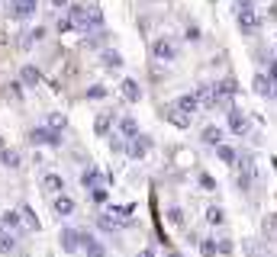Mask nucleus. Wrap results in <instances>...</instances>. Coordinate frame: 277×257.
<instances>
[{
	"mask_svg": "<svg viewBox=\"0 0 277 257\" xmlns=\"http://www.w3.org/2000/svg\"><path fill=\"white\" fill-rule=\"evenodd\" d=\"M68 16L75 19V29H81V32H100L103 29V10L97 7V4H71V10H68Z\"/></svg>",
	"mask_w": 277,
	"mask_h": 257,
	"instance_id": "obj_1",
	"label": "nucleus"
},
{
	"mask_svg": "<svg viewBox=\"0 0 277 257\" xmlns=\"http://www.w3.org/2000/svg\"><path fill=\"white\" fill-rule=\"evenodd\" d=\"M235 167H238V187H242V190H251V187H255V180H258V164H255V154H242Z\"/></svg>",
	"mask_w": 277,
	"mask_h": 257,
	"instance_id": "obj_2",
	"label": "nucleus"
},
{
	"mask_svg": "<svg viewBox=\"0 0 277 257\" xmlns=\"http://www.w3.org/2000/svg\"><path fill=\"white\" fill-rule=\"evenodd\" d=\"M149 151H152V139L142 132L139 139H132L129 145H126V154L132 157V161H142V157H149Z\"/></svg>",
	"mask_w": 277,
	"mask_h": 257,
	"instance_id": "obj_3",
	"label": "nucleus"
},
{
	"mask_svg": "<svg viewBox=\"0 0 277 257\" xmlns=\"http://www.w3.org/2000/svg\"><path fill=\"white\" fill-rule=\"evenodd\" d=\"M164 119L171 122V126H177V129H190V122H194V116L184 113L177 103H168V106H164Z\"/></svg>",
	"mask_w": 277,
	"mask_h": 257,
	"instance_id": "obj_4",
	"label": "nucleus"
},
{
	"mask_svg": "<svg viewBox=\"0 0 277 257\" xmlns=\"http://www.w3.org/2000/svg\"><path fill=\"white\" fill-rule=\"evenodd\" d=\"M29 142L32 145H62V132H55L49 126H39V129L29 132Z\"/></svg>",
	"mask_w": 277,
	"mask_h": 257,
	"instance_id": "obj_5",
	"label": "nucleus"
},
{
	"mask_svg": "<svg viewBox=\"0 0 277 257\" xmlns=\"http://www.w3.org/2000/svg\"><path fill=\"white\" fill-rule=\"evenodd\" d=\"M58 241H62V251L75 254L78 248H84V231H78V228H62V235H58Z\"/></svg>",
	"mask_w": 277,
	"mask_h": 257,
	"instance_id": "obj_6",
	"label": "nucleus"
},
{
	"mask_svg": "<svg viewBox=\"0 0 277 257\" xmlns=\"http://www.w3.org/2000/svg\"><path fill=\"white\" fill-rule=\"evenodd\" d=\"M152 55H155V61H174V58H177V45H174V39H155Z\"/></svg>",
	"mask_w": 277,
	"mask_h": 257,
	"instance_id": "obj_7",
	"label": "nucleus"
},
{
	"mask_svg": "<svg viewBox=\"0 0 277 257\" xmlns=\"http://www.w3.org/2000/svg\"><path fill=\"white\" fill-rule=\"evenodd\" d=\"M229 132H232V135H248V116L238 106L229 109Z\"/></svg>",
	"mask_w": 277,
	"mask_h": 257,
	"instance_id": "obj_8",
	"label": "nucleus"
},
{
	"mask_svg": "<svg viewBox=\"0 0 277 257\" xmlns=\"http://www.w3.org/2000/svg\"><path fill=\"white\" fill-rule=\"evenodd\" d=\"M103 183H106V177H103V170L100 167H87V170H84V174H81V187L84 190H100L103 187Z\"/></svg>",
	"mask_w": 277,
	"mask_h": 257,
	"instance_id": "obj_9",
	"label": "nucleus"
},
{
	"mask_svg": "<svg viewBox=\"0 0 277 257\" xmlns=\"http://www.w3.org/2000/svg\"><path fill=\"white\" fill-rule=\"evenodd\" d=\"M235 19H238V29H242L245 35H255V32H258V26H261V16L255 13V10H245V13H235Z\"/></svg>",
	"mask_w": 277,
	"mask_h": 257,
	"instance_id": "obj_10",
	"label": "nucleus"
},
{
	"mask_svg": "<svg viewBox=\"0 0 277 257\" xmlns=\"http://www.w3.org/2000/svg\"><path fill=\"white\" fill-rule=\"evenodd\" d=\"M16 244H20V238H16V231H10L7 225H4V219H0V254H13L16 251Z\"/></svg>",
	"mask_w": 277,
	"mask_h": 257,
	"instance_id": "obj_11",
	"label": "nucleus"
},
{
	"mask_svg": "<svg viewBox=\"0 0 277 257\" xmlns=\"http://www.w3.org/2000/svg\"><path fill=\"white\" fill-rule=\"evenodd\" d=\"M52 209H55L58 219H68V215H75L78 206H75V200H71L68 193H62V196H55V200H52Z\"/></svg>",
	"mask_w": 277,
	"mask_h": 257,
	"instance_id": "obj_12",
	"label": "nucleus"
},
{
	"mask_svg": "<svg viewBox=\"0 0 277 257\" xmlns=\"http://www.w3.org/2000/svg\"><path fill=\"white\" fill-rule=\"evenodd\" d=\"M119 135L126 139V145H129L132 139H139V135H142V132H139V122L132 119V116H123V119H119Z\"/></svg>",
	"mask_w": 277,
	"mask_h": 257,
	"instance_id": "obj_13",
	"label": "nucleus"
},
{
	"mask_svg": "<svg viewBox=\"0 0 277 257\" xmlns=\"http://www.w3.org/2000/svg\"><path fill=\"white\" fill-rule=\"evenodd\" d=\"M194 93L200 96V106L203 109H216V87H213V84H200Z\"/></svg>",
	"mask_w": 277,
	"mask_h": 257,
	"instance_id": "obj_14",
	"label": "nucleus"
},
{
	"mask_svg": "<svg viewBox=\"0 0 277 257\" xmlns=\"http://www.w3.org/2000/svg\"><path fill=\"white\" fill-rule=\"evenodd\" d=\"M174 103H177L180 109H184V113H190V116H197V109H203V106H200V96H197V93H180Z\"/></svg>",
	"mask_w": 277,
	"mask_h": 257,
	"instance_id": "obj_15",
	"label": "nucleus"
},
{
	"mask_svg": "<svg viewBox=\"0 0 277 257\" xmlns=\"http://www.w3.org/2000/svg\"><path fill=\"white\" fill-rule=\"evenodd\" d=\"M200 139H203V145H213V148H219L223 139H226V132H223L219 126H207V129L200 132Z\"/></svg>",
	"mask_w": 277,
	"mask_h": 257,
	"instance_id": "obj_16",
	"label": "nucleus"
},
{
	"mask_svg": "<svg viewBox=\"0 0 277 257\" xmlns=\"http://www.w3.org/2000/svg\"><path fill=\"white\" fill-rule=\"evenodd\" d=\"M42 190H45V193H55V196H62V193H65V180L58 177V174H45V177H42Z\"/></svg>",
	"mask_w": 277,
	"mask_h": 257,
	"instance_id": "obj_17",
	"label": "nucleus"
},
{
	"mask_svg": "<svg viewBox=\"0 0 277 257\" xmlns=\"http://www.w3.org/2000/svg\"><path fill=\"white\" fill-rule=\"evenodd\" d=\"M84 254H87V257H106V248H103V244L94 238V235L84 231Z\"/></svg>",
	"mask_w": 277,
	"mask_h": 257,
	"instance_id": "obj_18",
	"label": "nucleus"
},
{
	"mask_svg": "<svg viewBox=\"0 0 277 257\" xmlns=\"http://www.w3.org/2000/svg\"><path fill=\"white\" fill-rule=\"evenodd\" d=\"M255 93L258 96H277V87L271 84L268 74H255Z\"/></svg>",
	"mask_w": 277,
	"mask_h": 257,
	"instance_id": "obj_19",
	"label": "nucleus"
},
{
	"mask_svg": "<svg viewBox=\"0 0 277 257\" xmlns=\"http://www.w3.org/2000/svg\"><path fill=\"white\" fill-rule=\"evenodd\" d=\"M123 96H126L129 103H139V100H142V87H139V81L126 77V81H123Z\"/></svg>",
	"mask_w": 277,
	"mask_h": 257,
	"instance_id": "obj_20",
	"label": "nucleus"
},
{
	"mask_svg": "<svg viewBox=\"0 0 277 257\" xmlns=\"http://www.w3.org/2000/svg\"><path fill=\"white\" fill-rule=\"evenodd\" d=\"M0 219H4V225H7L10 231H26V225H23V215H20V209H16V212L10 209V212H4Z\"/></svg>",
	"mask_w": 277,
	"mask_h": 257,
	"instance_id": "obj_21",
	"label": "nucleus"
},
{
	"mask_svg": "<svg viewBox=\"0 0 277 257\" xmlns=\"http://www.w3.org/2000/svg\"><path fill=\"white\" fill-rule=\"evenodd\" d=\"M97 225H100L103 231H119L126 222H123V219H116V215H110V212H103V215L97 219Z\"/></svg>",
	"mask_w": 277,
	"mask_h": 257,
	"instance_id": "obj_22",
	"label": "nucleus"
},
{
	"mask_svg": "<svg viewBox=\"0 0 277 257\" xmlns=\"http://www.w3.org/2000/svg\"><path fill=\"white\" fill-rule=\"evenodd\" d=\"M20 81L26 84V87H35V84L42 81V74H39V68H32V65H26V68L20 71Z\"/></svg>",
	"mask_w": 277,
	"mask_h": 257,
	"instance_id": "obj_23",
	"label": "nucleus"
},
{
	"mask_svg": "<svg viewBox=\"0 0 277 257\" xmlns=\"http://www.w3.org/2000/svg\"><path fill=\"white\" fill-rule=\"evenodd\" d=\"M20 215H23V225H26V231H39V219H35V212L29 209V206H20Z\"/></svg>",
	"mask_w": 277,
	"mask_h": 257,
	"instance_id": "obj_24",
	"label": "nucleus"
},
{
	"mask_svg": "<svg viewBox=\"0 0 277 257\" xmlns=\"http://www.w3.org/2000/svg\"><path fill=\"white\" fill-rule=\"evenodd\" d=\"M216 154H219L223 164H238V157H242L235 148H229V145H219V148H216Z\"/></svg>",
	"mask_w": 277,
	"mask_h": 257,
	"instance_id": "obj_25",
	"label": "nucleus"
},
{
	"mask_svg": "<svg viewBox=\"0 0 277 257\" xmlns=\"http://www.w3.org/2000/svg\"><path fill=\"white\" fill-rule=\"evenodd\" d=\"M103 68H123V58H119V52H113V48H103Z\"/></svg>",
	"mask_w": 277,
	"mask_h": 257,
	"instance_id": "obj_26",
	"label": "nucleus"
},
{
	"mask_svg": "<svg viewBox=\"0 0 277 257\" xmlns=\"http://www.w3.org/2000/svg\"><path fill=\"white\" fill-rule=\"evenodd\" d=\"M0 164H4V167H20V151L4 148V151H0Z\"/></svg>",
	"mask_w": 277,
	"mask_h": 257,
	"instance_id": "obj_27",
	"label": "nucleus"
},
{
	"mask_svg": "<svg viewBox=\"0 0 277 257\" xmlns=\"http://www.w3.org/2000/svg\"><path fill=\"white\" fill-rule=\"evenodd\" d=\"M207 222L210 225H223L226 222V212L219 209V206H210V209H207Z\"/></svg>",
	"mask_w": 277,
	"mask_h": 257,
	"instance_id": "obj_28",
	"label": "nucleus"
},
{
	"mask_svg": "<svg viewBox=\"0 0 277 257\" xmlns=\"http://www.w3.org/2000/svg\"><path fill=\"white\" fill-rule=\"evenodd\" d=\"M65 126H68V119H65L62 113H52V116H49V129H55V132H62Z\"/></svg>",
	"mask_w": 277,
	"mask_h": 257,
	"instance_id": "obj_29",
	"label": "nucleus"
},
{
	"mask_svg": "<svg viewBox=\"0 0 277 257\" xmlns=\"http://www.w3.org/2000/svg\"><path fill=\"white\" fill-rule=\"evenodd\" d=\"M216 254L229 257V254H232V241H229V238H216Z\"/></svg>",
	"mask_w": 277,
	"mask_h": 257,
	"instance_id": "obj_30",
	"label": "nucleus"
},
{
	"mask_svg": "<svg viewBox=\"0 0 277 257\" xmlns=\"http://www.w3.org/2000/svg\"><path fill=\"white\" fill-rule=\"evenodd\" d=\"M200 251H203V257H216V238L200 241Z\"/></svg>",
	"mask_w": 277,
	"mask_h": 257,
	"instance_id": "obj_31",
	"label": "nucleus"
},
{
	"mask_svg": "<svg viewBox=\"0 0 277 257\" xmlns=\"http://www.w3.org/2000/svg\"><path fill=\"white\" fill-rule=\"evenodd\" d=\"M110 119H113L110 113H100V116H97V132H100V135H106V129H110Z\"/></svg>",
	"mask_w": 277,
	"mask_h": 257,
	"instance_id": "obj_32",
	"label": "nucleus"
},
{
	"mask_svg": "<svg viewBox=\"0 0 277 257\" xmlns=\"http://www.w3.org/2000/svg\"><path fill=\"white\" fill-rule=\"evenodd\" d=\"M55 29H58V32H71V29H75V19H71V16H62Z\"/></svg>",
	"mask_w": 277,
	"mask_h": 257,
	"instance_id": "obj_33",
	"label": "nucleus"
},
{
	"mask_svg": "<svg viewBox=\"0 0 277 257\" xmlns=\"http://www.w3.org/2000/svg\"><path fill=\"white\" fill-rule=\"evenodd\" d=\"M245 10H255V0H235V13H245Z\"/></svg>",
	"mask_w": 277,
	"mask_h": 257,
	"instance_id": "obj_34",
	"label": "nucleus"
},
{
	"mask_svg": "<svg viewBox=\"0 0 277 257\" xmlns=\"http://www.w3.org/2000/svg\"><path fill=\"white\" fill-rule=\"evenodd\" d=\"M200 187H203V190H216V180H213L210 174H200Z\"/></svg>",
	"mask_w": 277,
	"mask_h": 257,
	"instance_id": "obj_35",
	"label": "nucleus"
},
{
	"mask_svg": "<svg viewBox=\"0 0 277 257\" xmlns=\"http://www.w3.org/2000/svg\"><path fill=\"white\" fill-rule=\"evenodd\" d=\"M103 93H106V90L100 87V84H94V87L87 90V96H90V100H100V96H103Z\"/></svg>",
	"mask_w": 277,
	"mask_h": 257,
	"instance_id": "obj_36",
	"label": "nucleus"
},
{
	"mask_svg": "<svg viewBox=\"0 0 277 257\" xmlns=\"http://www.w3.org/2000/svg\"><path fill=\"white\" fill-rule=\"evenodd\" d=\"M90 200H94V203H106V190H103V187H100V190H94V193H90Z\"/></svg>",
	"mask_w": 277,
	"mask_h": 257,
	"instance_id": "obj_37",
	"label": "nucleus"
},
{
	"mask_svg": "<svg viewBox=\"0 0 277 257\" xmlns=\"http://www.w3.org/2000/svg\"><path fill=\"white\" fill-rule=\"evenodd\" d=\"M268 77H271V84L277 87V61H271V65H268Z\"/></svg>",
	"mask_w": 277,
	"mask_h": 257,
	"instance_id": "obj_38",
	"label": "nucleus"
},
{
	"mask_svg": "<svg viewBox=\"0 0 277 257\" xmlns=\"http://www.w3.org/2000/svg\"><path fill=\"white\" fill-rule=\"evenodd\" d=\"M168 215H171V222H177V225H180V222H184V215H180V209H177V206H174V209H171V212H168Z\"/></svg>",
	"mask_w": 277,
	"mask_h": 257,
	"instance_id": "obj_39",
	"label": "nucleus"
},
{
	"mask_svg": "<svg viewBox=\"0 0 277 257\" xmlns=\"http://www.w3.org/2000/svg\"><path fill=\"white\" fill-rule=\"evenodd\" d=\"M52 7H58V10H62V7H68V0H52Z\"/></svg>",
	"mask_w": 277,
	"mask_h": 257,
	"instance_id": "obj_40",
	"label": "nucleus"
},
{
	"mask_svg": "<svg viewBox=\"0 0 277 257\" xmlns=\"http://www.w3.org/2000/svg\"><path fill=\"white\" fill-rule=\"evenodd\" d=\"M139 257H155V248H145V251H142Z\"/></svg>",
	"mask_w": 277,
	"mask_h": 257,
	"instance_id": "obj_41",
	"label": "nucleus"
},
{
	"mask_svg": "<svg viewBox=\"0 0 277 257\" xmlns=\"http://www.w3.org/2000/svg\"><path fill=\"white\" fill-rule=\"evenodd\" d=\"M168 257H180V254H177V251H171V254H168Z\"/></svg>",
	"mask_w": 277,
	"mask_h": 257,
	"instance_id": "obj_42",
	"label": "nucleus"
},
{
	"mask_svg": "<svg viewBox=\"0 0 277 257\" xmlns=\"http://www.w3.org/2000/svg\"><path fill=\"white\" fill-rule=\"evenodd\" d=\"M0 151H4V139H0Z\"/></svg>",
	"mask_w": 277,
	"mask_h": 257,
	"instance_id": "obj_43",
	"label": "nucleus"
}]
</instances>
